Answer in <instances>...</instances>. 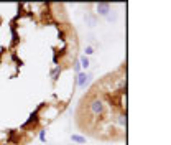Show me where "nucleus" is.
<instances>
[{"label":"nucleus","instance_id":"39448f33","mask_svg":"<svg viewBox=\"0 0 171 145\" xmlns=\"http://www.w3.org/2000/svg\"><path fill=\"white\" fill-rule=\"evenodd\" d=\"M115 122H117L120 127H127V116H125L124 112L117 114V116H115Z\"/></svg>","mask_w":171,"mask_h":145},{"label":"nucleus","instance_id":"f03ea898","mask_svg":"<svg viewBox=\"0 0 171 145\" xmlns=\"http://www.w3.org/2000/svg\"><path fill=\"white\" fill-rule=\"evenodd\" d=\"M89 110L94 116H102L105 112V104H104L102 99H92L89 102Z\"/></svg>","mask_w":171,"mask_h":145},{"label":"nucleus","instance_id":"7ed1b4c3","mask_svg":"<svg viewBox=\"0 0 171 145\" xmlns=\"http://www.w3.org/2000/svg\"><path fill=\"white\" fill-rule=\"evenodd\" d=\"M110 10H112V7H110V4H107V2H99V4L96 5V13L99 15V17H107Z\"/></svg>","mask_w":171,"mask_h":145},{"label":"nucleus","instance_id":"f257e3e1","mask_svg":"<svg viewBox=\"0 0 171 145\" xmlns=\"http://www.w3.org/2000/svg\"><path fill=\"white\" fill-rule=\"evenodd\" d=\"M91 79H92V74L86 73V71H81L79 74H76V84L79 86V89H86L87 86L91 84Z\"/></svg>","mask_w":171,"mask_h":145},{"label":"nucleus","instance_id":"9b49d317","mask_svg":"<svg viewBox=\"0 0 171 145\" xmlns=\"http://www.w3.org/2000/svg\"><path fill=\"white\" fill-rule=\"evenodd\" d=\"M72 69H74V73H76V74H79V73H81V64H79V61H76V63L74 64H72Z\"/></svg>","mask_w":171,"mask_h":145},{"label":"nucleus","instance_id":"ddd939ff","mask_svg":"<svg viewBox=\"0 0 171 145\" xmlns=\"http://www.w3.org/2000/svg\"><path fill=\"white\" fill-rule=\"evenodd\" d=\"M0 145H10V144H8V142H4V144H0Z\"/></svg>","mask_w":171,"mask_h":145},{"label":"nucleus","instance_id":"1a4fd4ad","mask_svg":"<svg viewBox=\"0 0 171 145\" xmlns=\"http://www.w3.org/2000/svg\"><path fill=\"white\" fill-rule=\"evenodd\" d=\"M71 140L76 142V144H86V137L77 135V134H72V135H71Z\"/></svg>","mask_w":171,"mask_h":145},{"label":"nucleus","instance_id":"9d476101","mask_svg":"<svg viewBox=\"0 0 171 145\" xmlns=\"http://www.w3.org/2000/svg\"><path fill=\"white\" fill-rule=\"evenodd\" d=\"M94 53H96V48H94L92 45H87V46L84 48V56H87V58H89L91 54H94Z\"/></svg>","mask_w":171,"mask_h":145},{"label":"nucleus","instance_id":"f8f14e48","mask_svg":"<svg viewBox=\"0 0 171 145\" xmlns=\"http://www.w3.org/2000/svg\"><path fill=\"white\" fill-rule=\"evenodd\" d=\"M39 140L45 144L46 142V130H39Z\"/></svg>","mask_w":171,"mask_h":145},{"label":"nucleus","instance_id":"0eeeda50","mask_svg":"<svg viewBox=\"0 0 171 145\" xmlns=\"http://www.w3.org/2000/svg\"><path fill=\"white\" fill-rule=\"evenodd\" d=\"M61 68L59 66H54L53 69H51V73H50V76H51V79H53V81H58V78H59V74H61Z\"/></svg>","mask_w":171,"mask_h":145},{"label":"nucleus","instance_id":"423d86ee","mask_svg":"<svg viewBox=\"0 0 171 145\" xmlns=\"http://www.w3.org/2000/svg\"><path fill=\"white\" fill-rule=\"evenodd\" d=\"M77 61H79V64H81V69H84V71L91 66V61H89V58H87V56H84V54H81Z\"/></svg>","mask_w":171,"mask_h":145},{"label":"nucleus","instance_id":"20e7f679","mask_svg":"<svg viewBox=\"0 0 171 145\" xmlns=\"http://www.w3.org/2000/svg\"><path fill=\"white\" fill-rule=\"evenodd\" d=\"M84 21H86V25H87V26H91V28H92V26L97 25V17H96V15L86 13L84 15Z\"/></svg>","mask_w":171,"mask_h":145},{"label":"nucleus","instance_id":"6e6552de","mask_svg":"<svg viewBox=\"0 0 171 145\" xmlns=\"http://www.w3.org/2000/svg\"><path fill=\"white\" fill-rule=\"evenodd\" d=\"M107 21H109V23H115V21L118 20V15H117V12H114V10H110L109 12V15H107Z\"/></svg>","mask_w":171,"mask_h":145}]
</instances>
